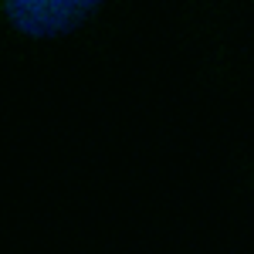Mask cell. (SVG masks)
Instances as JSON below:
<instances>
[{
  "instance_id": "obj_4",
  "label": "cell",
  "mask_w": 254,
  "mask_h": 254,
  "mask_svg": "<svg viewBox=\"0 0 254 254\" xmlns=\"http://www.w3.org/2000/svg\"><path fill=\"white\" fill-rule=\"evenodd\" d=\"M244 7H248V14L254 17V0H244Z\"/></svg>"
},
{
  "instance_id": "obj_3",
  "label": "cell",
  "mask_w": 254,
  "mask_h": 254,
  "mask_svg": "<svg viewBox=\"0 0 254 254\" xmlns=\"http://www.w3.org/2000/svg\"><path fill=\"white\" fill-rule=\"evenodd\" d=\"M231 190H234L241 200L254 203V149L241 153V156L231 163Z\"/></svg>"
},
{
  "instance_id": "obj_1",
  "label": "cell",
  "mask_w": 254,
  "mask_h": 254,
  "mask_svg": "<svg viewBox=\"0 0 254 254\" xmlns=\"http://www.w3.org/2000/svg\"><path fill=\"white\" fill-rule=\"evenodd\" d=\"M176 38L196 92L237 98L251 81V14L244 0H173Z\"/></svg>"
},
{
  "instance_id": "obj_2",
  "label": "cell",
  "mask_w": 254,
  "mask_h": 254,
  "mask_svg": "<svg viewBox=\"0 0 254 254\" xmlns=\"http://www.w3.org/2000/svg\"><path fill=\"white\" fill-rule=\"evenodd\" d=\"M122 7L126 0H0V48L88 38Z\"/></svg>"
}]
</instances>
